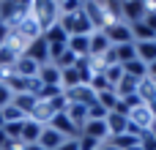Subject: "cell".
Wrapping results in <instances>:
<instances>
[{
    "label": "cell",
    "mask_w": 156,
    "mask_h": 150,
    "mask_svg": "<svg viewBox=\"0 0 156 150\" xmlns=\"http://www.w3.org/2000/svg\"><path fill=\"white\" fill-rule=\"evenodd\" d=\"M58 25L66 30V36H69V38H71V36H90V33L96 30V27L90 25V19L85 16V11H82V8H80L77 14H66V16H60V19H58Z\"/></svg>",
    "instance_id": "cell-1"
},
{
    "label": "cell",
    "mask_w": 156,
    "mask_h": 150,
    "mask_svg": "<svg viewBox=\"0 0 156 150\" xmlns=\"http://www.w3.org/2000/svg\"><path fill=\"white\" fill-rule=\"evenodd\" d=\"M33 16H36L41 33L49 30V27L58 25V19H60V14H58V3H47V0H44V3H33Z\"/></svg>",
    "instance_id": "cell-2"
},
{
    "label": "cell",
    "mask_w": 156,
    "mask_h": 150,
    "mask_svg": "<svg viewBox=\"0 0 156 150\" xmlns=\"http://www.w3.org/2000/svg\"><path fill=\"white\" fill-rule=\"evenodd\" d=\"M104 33H107V38H110V44H112V46H121V44H134V33H132V27H129L126 22L107 25V27H104Z\"/></svg>",
    "instance_id": "cell-3"
},
{
    "label": "cell",
    "mask_w": 156,
    "mask_h": 150,
    "mask_svg": "<svg viewBox=\"0 0 156 150\" xmlns=\"http://www.w3.org/2000/svg\"><path fill=\"white\" fill-rule=\"evenodd\" d=\"M90 49H88V57H93V60H99V57H104L110 49H112V44H110V38H107V33L104 30H93L90 33Z\"/></svg>",
    "instance_id": "cell-4"
},
{
    "label": "cell",
    "mask_w": 156,
    "mask_h": 150,
    "mask_svg": "<svg viewBox=\"0 0 156 150\" xmlns=\"http://www.w3.org/2000/svg\"><path fill=\"white\" fill-rule=\"evenodd\" d=\"M129 123L132 126H137L140 131H151L154 128V123H156V118H154V112H151V107H134L132 112H129Z\"/></svg>",
    "instance_id": "cell-5"
},
{
    "label": "cell",
    "mask_w": 156,
    "mask_h": 150,
    "mask_svg": "<svg viewBox=\"0 0 156 150\" xmlns=\"http://www.w3.org/2000/svg\"><path fill=\"white\" fill-rule=\"evenodd\" d=\"M121 14H123V22L126 25H134V22H143L145 14H148V3H121Z\"/></svg>",
    "instance_id": "cell-6"
},
{
    "label": "cell",
    "mask_w": 156,
    "mask_h": 150,
    "mask_svg": "<svg viewBox=\"0 0 156 150\" xmlns=\"http://www.w3.org/2000/svg\"><path fill=\"white\" fill-rule=\"evenodd\" d=\"M25 55H27L30 60H36L38 66H47V63H49V46H47L44 36H38L36 41H30L27 49H25Z\"/></svg>",
    "instance_id": "cell-7"
},
{
    "label": "cell",
    "mask_w": 156,
    "mask_h": 150,
    "mask_svg": "<svg viewBox=\"0 0 156 150\" xmlns=\"http://www.w3.org/2000/svg\"><path fill=\"white\" fill-rule=\"evenodd\" d=\"M82 11H85V16L90 19V25L96 30H104L107 27V14H104V5L101 3H82Z\"/></svg>",
    "instance_id": "cell-8"
},
{
    "label": "cell",
    "mask_w": 156,
    "mask_h": 150,
    "mask_svg": "<svg viewBox=\"0 0 156 150\" xmlns=\"http://www.w3.org/2000/svg\"><path fill=\"white\" fill-rule=\"evenodd\" d=\"M80 134H82V137H90V139H99V142H107V139H110L107 120H88Z\"/></svg>",
    "instance_id": "cell-9"
},
{
    "label": "cell",
    "mask_w": 156,
    "mask_h": 150,
    "mask_svg": "<svg viewBox=\"0 0 156 150\" xmlns=\"http://www.w3.org/2000/svg\"><path fill=\"white\" fill-rule=\"evenodd\" d=\"M38 68H41V66H38L36 60H30L27 55H19V60L14 63V74L22 77V79H36V77H38Z\"/></svg>",
    "instance_id": "cell-10"
},
{
    "label": "cell",
    "mask_w": 156,
    "mask_h": 150,
    "mask_svg": "<svg viewBox=\"0 0 156 150\" xmlns=\"http://www.w3.org/2000/svg\"><path fill=\"white\" fill-rule=\"evenodd\" d=\"M55 115H58V112L52 109L49 101H36V107H33V112H30V120H36L38 126H49Z\"/></svg>",
    "instance_id": "cell-11"
},
{
    "label": "cell",
    "mask_w": 156,
    "mask_h": 150,
    "mask_svg": "<svg viewBox=\"0 0 156 150\" xmlns=\"http://www.w3.org/2000/svg\"><path fill=\"white\" fill-rule=\"evenodd\" d=\"M41 131H44V126H38L36 120H25L22 123V131H19V142L22 145H38V137H41Z\"/></svg>",
    "instance_id": "cell-12"
},
{
    "label": "cell",
    "mask_w": 156,
    "mask_h": 150,
    "mask_svg": "<svg viewBox=\"0 0 156 150\" xmlns=\"http://www.w3.org/2000/svg\"><path fill=\"white\" fill-rule=\"evenodd\" d=\"M66 98L74 101V104H85V107H90V104L96 101V93L90 90V85H80V87H74V90H66Z\"/></svg>",
    "instance_id": "cell-13"
},
{
    "label": "cell",
    "mask_w": 156,
    "mask_h": 150,
    "mask_svg": "<svg viewBox=\"0 0 156 150\" xmlns=\"http://www.w3.org/2000/svg\"><path fill=\"white\" fill-rule=\"evenodd\" d=\"M66 142V137L63 134H58L55 128H49V126H44V131H41V137H38V145L44 150H58L60 145Z\"/></svg>",
    "instance_id": "cell-14"
},
{
    "label": "cell",
    "mask_w": 156,
    "mask_h": 150,
    "mask_svg": "<svg viewBox=\"0 0 156 150\" xmlns=\"http://www.w3.org/2000/svg\"><path fill=\"white\" fill-rule=\"evenodd\" d=\"M66 115H69V120H71L80 131H82V126L88 123V107H85V104H74V101H69Z\"/></svg>",
    "instance_id": "cell-15"
},
{
    "label": "cell",
    "mask_w": 156,
    "mask_h": 150,
    "mask_svg": "<svg viewBox=\"0 0 156 150\" xmlns=\"http://www.w3.org/2000/svg\"><path fill=\"white\" fill-rule=\"evenodd\" d=\"M107 128H110V137H121V134L129 131V118L118 115V112H110L107 115Z\"/></svg>",
    "instance_id": "cell-16"
},
{
    "label": "cell",
    "mask_w": 156,
    "mask_h": 150,
    "mask_svg": "<svg viewBox=\"0 0 156 150\" xmlns=\"http://www.w3.org/2000/svg\"><path fill=\"white\" fill-rule=\"evenodd\" d=\"M41 36H44V41H47L49 46H69V36H66V30H63L60 25H52V27L44 30Z\"/></svg>",
    "instance_id": "cell-17"
},
{
    "label": "cell",
    "mask_w": 156,
    "mask_h": 150,
    "mask_svg": "<svg viewBox=\"0 0 156 150\" xmlns=\"http://www.w3.org/2000/svg\"><path fill=\"white\" fill-rule=\"evenodd\" d=\"M38 82H41V85H60V68L52 66V63L41 66V68H38Z\"/></svg>",
    "instance_id": "cell-18"
},
{
    "label": "cell",
    "mask_w": 156,
    "mask_h": 150,
    "mask_svg": "<svg viewBox=\"0 0 156 150\" xmlns=\"http://www.w3.org/2000/svg\"><path fill=\"white\" fill-rule=\"evenodd\" d=\"M134 46H137V60H143L145 66H151L156 60V41H140Z\"/></svg>",
    "instance_id": "cell-19"
},
{
    "label": "cell",
    "mask_w": 156,
    "mask_h": 150,
    "mask_svg": "<svg viewBox=\"0 0 156 150\" xmlns=\"http://www.w3.org/2000/svg\"><path fill=\"white\" fill-rule=\"evenodd\" d=\"M36 101H38V98H36V96H30V93H16L11 104H14V107H16V109L22 112V115H27V118H30V112H33Z\"/></svg>",
    "instance_id": "cell-20"
},
{
    "label": "cell",
    "mask_w": 156,
    "mask_h": 150,
    "mask_svg": "<svg viewBox=\"0 0 156 150\" xmlns=\"http://www.w3.org/2000/svg\"><path fill=\"white\" fill-rule=\"evenodd\" d=\"M90 36H71L69 38V49L77 55V57H88V49H90Z\"/></svg>",
    "instance_id": "cell-21"
},
{
    "label": "cell",
    "mask_w": 156,
    "mask_h": 150,
    "mask_svg": "<svg viewBox=\"0 0 156 150\" xmlns=\"http://www.w3.org/2000/svg\"><path fill=\"white\" fill-rule=\"evenodd\" d=\"M112 49H115V60H118L121 66L137 60V46H134V44H121V46H112Z\"/></svg>",
    "instance_id": "cell-22"
},
{
    "label": "cell",
    "mask_w": 156,
    "mask_h": 150,
    "mask_svg": "<svg viewBox=\"0 0 156 150\" xmlns=\"http://www.w3.org/2000/svg\"><path fill=\"white\" fill-rule=\"evenodd\" d=\"M80 85H82V79H80V71L77 68H63L60 71V87L63 90H74Z\"/></svg>",
    "instance_id": "cell-23"
},
{
    "label": "cell",
    "mask_w": 156,
    "mask_h": 150,
    "mask_svg": "<svg viewBox=\"0 0 156 150\" xmlns=\"http://www.w3.org/2000/svg\"><path fill=\"white\" fill-rule=\"evenodd\" d=\"M132 27V33H134V44H140V41H156V33L145 25V22H134V25H129Z\"/></svg>",
    "instance_id": "cell-24"
},
{
    "label": "cell",
    "mask_w": 156,
    "mask_h": 150,
    "mask_svg": "<svg viewBox=\"0 0 156 150\" xmlns=\"http://www.w3.org/2000/svg\"><path fill=\"white\" fill-rule=\"evenodd\" d=\"M101 74H104V79L110 82V87H115V85L126 77V71H123V66H121V63H115V66H104V68H101Z\"/></svg>",
    "instance_id": "cell-25"
},
{
    "label": "cell",
    "mask_w": 156,
    "mask_h": 150,
    "mask_svg": "<svg viewBox=\"0 0 156 150\" xmlns=\"http://www.w3.org/2000/svg\"><path fill=\"white\" fill-rule=\"evenodd\" d=\"M123 71H126V77H134L137 82L148 77V66H145L143 60H132V63H126V66H123Z\"/></svg>",
    "instance_id": "cell-26"
},
{
    "label": "cell",
    "mask_w": 156,
    "mask_h": 150,
    "mask_svg": "<svg viewBox=\"0 0 156 150\" xmlns=\"http://www.w3.org/2000/svg\"><path fill=\"white\" fill-rule=\"evenodd\" d=\"M112 148H118V150H129V148H134L137 142H140V137H134V134H121V137H110L107 139Z\"/></svg>",
    "instance_id": "cell-27"
},
{
    "label": "cell",
    "mask_w": 156,
    "mask_h": 150,
    "mask_svg": "<svg viewBox=\"0 0 156 150\" xmlns=\"http://www.w3.org/2000/svg\"><path fill=\"white\" fill-rule=\"evenodd\" d=\"M96 101H99L107 112H112L115 104H118V96H115V90H104V93H96Z\"/></svg>",
    "instance_id": "cell-28"
},
{
    "label": "cell",
    "mask_w": 156,
    "mask_h": 150,
    "mask_svg": "<svg viewBox=\"0 0 156 150\" xmlns=\"http://www.w3.org/2000/svg\"><path fill=\"white\" fill-rule=\"evenodd\" d=\"M0 112H3V120H5V123H22V120H27V115H22L14 104H8V107L0 109Z\"/></svg>",
    "instance_id": "cell-29"
},
{
    "label": "cell",
    "mask_w": 156,
    "mask_h": 150,
    "mask_svg": "<svg viewBox=\"0 0 156 150\" xmlns=\"http://www.w3.org/2000/svg\"><path fill=\"white\" fill-rule=\"evenodd\" d=\"M80 8H82L80 0H63V3H58V14H60V16H66V14H77Z\"/></svg>",
    "instance_id": "cell-30"
},
{
    "label": "cell",
    "mask_w": 156,
    "mask_h": 150,
    "mask_svg": "<svg viewBox=\"0 0 156 150\" xmlns=\"http://www.w3.org/2000/svg\"><path fill=\"white\" fill-rule=\"evenodd\" d=\"M107 115H110V112H107L99 101H93V104L88 107V120H107Z\"/></svg>",
    "instance_id": "cell-31"
},
{
    "label": "cell",
    "mask_w": 156,
    "mask_h": 150,
    "mask_svg": "<svg viewBox=\"0 0 156 150\" xmlns=\"http://www.w3.org/2000/svg\"><path fill=\"white\" fill-rule=\"evenodd\" d=\"M104 145V142H99V139H90V137H82L80 134V150H99Z\"/></svg>",
    "instance_id": "cell-32"
},
{
    "label": "cell",
    "mask_w": 156,
    "mask_h": 150,
    "mask_svg": "<svg viewBox=\"0 0 156 150\" xmlns=\"http://www.w3.org/2000/svg\"><path fill=\"white\" fill-rule=\"evenodd\" d=\"M140 148L143 150H156V137L151 131H143V137H140Z\"/></svg>",
    "instance_id": "cell-33"
},
{
    "label": "cell",
    "mask_w": 156,
    "mask_h": 150,
    "mask_svg": "<svg viewBox=\"0 0 156 150\" xmlns=\"http://www.w3.org/2000/svg\"><path fill=\"white\" fill-rule=\"evenodd\" d=\"M11 101H14V93H11V90H8V87L0 82V109H5Z\"/></svg>",
    "instance_id": "cell-34"
},
{
    "label": "cell",
    "mask_w": 156,
    "mask_h": 150,
    "mask_svg": "<svg viewBox=\"0 0 156 150\" xmlns=\"http://www.w3.org/2000/svg\"><path fill=\"white\" fill-rule=\"evenodd\" d=\"M58 150H80V139H66Z\"/></svg>",
    "instance_id": "cell-35"
},
{
    "label": "cell",
    "mask_w": 156,
    "mask_h": 150,
    "mask_svg": "<svg viewBox=\"0 0 156 150\" xmlns=\"http://www.w3.org/2000/svg\"><path fill=\"white\" fill-rule=\"evenodd\" d=\"M8 30H11L8 25H0V46L5 44V38H8Z\"/></svg>",
    "instance_id": "cell-36"
},
{
    "label": "cell",
    "mask_w": 156,
    "mask_h": 150,
    "mask_svg": "<svg viewBox=\"0 0 156 150\" xmlns=\"http://www.w3.org/2000/svg\"><path fill=\"white\" fill-rule=\"evenodd\" d=\"M148 77H151V79H156V60L148 66Z\"/></svg>",
    "instance_id": "cell-37"
},
{
    "label": "cell",
    "mask_w": 156,
    "mask_h": 150,
    "mask_svg": "<svg viewBox=\"0 0 156 150\" xmlns=\"http://www.w3.org/2000/svg\"><path fill=\"white\" fill-rule=\"evenodd\" d=\"M22 150H44V148H41V145H25Z\"/></svg>",
    "instance_id": "cell-38"
},
{
    "label": "cell",
    "mask_w": 156,
    "mask_h": 150,
    "mask_svg": "<svg viewBox=\"0 0 156 150\" xmlns=\"http://www.w3.org/2000/svg\"><path fill=\"white\" fill-rule=\"evenodd\" d=\"M101 150H118V148H112L110 142H104V145H101Z\"/></svg>",
    "instance_id": "cell-39"
},
{
    "label": "cell",
    "mask_w": 156,
    "mask_h": 150,
    "mask_svg": "<svg viewBox=\"0 0 156 150\" xmlns=\"http://www.w3.org/2000/svg\"><path fill=\"white\" fill-rule=\"evenodd\" d=\"M3 126H5V120H3V112H0V128H3Z\"/></svg>",
    "instance_id": "cell-40"
},
{
    "label": "cell",
    "mask_w": 156,
    "mask_h": 150,
    "mask_svg": "<svg viewBox=\"0 0 156 150\" xmlns=\"http://www.w3.org/2000/svg\"><path fill=\"white\" fill-rule=\"evenodd\" d=\"M129 150H143V148H140V142H137V145H134V148H129Z\"/></svg>",
    "instance_id": "cell-41"
},
{
    "label": "cell",
    "mask_w": 156,
    "mask_h": 150,
    "mask_svg": "<svg viewBox=\"0 0 156 150\" xmlns=\"http://www.w3.org/2000/svg\"><path fill=\"white\" fill-rule=\"evenodd\" d=\"M151 112H154V118H156V104H151Z\"/></svg>",
    "instance_id": "cell-42"
},
{
    "label": "cell",
    "mask_w": 156,
    "mask_h": 150,
    "mask_svg": "<svg viewBox=\"0 0 156 150\" xmlns=\"http://www.w3.org/2000/svg\"><path fill=\"white\" fill-rule=\"evenodd\" d=\"M151 134H154V137H156V123H154V128H151Z\"/></svg>",
    "instance_id": "cell-43"
}]
</instances>
